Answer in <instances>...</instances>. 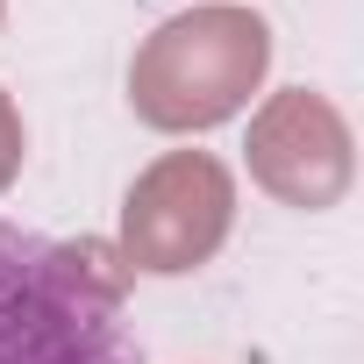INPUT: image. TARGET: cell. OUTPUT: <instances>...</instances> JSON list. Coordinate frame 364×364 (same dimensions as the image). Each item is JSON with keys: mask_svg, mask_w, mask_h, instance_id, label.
I'll use <instances>...</instances> for the list:
<instances>
[{"mask_svg": "<svg viewBox=\"0 0 364 364\" xmlns=\"http://www.w3.org/2000/svg\"><path fill=\"white\" fill-rule=\"evenodd\" d=\"M122 286L129 264L107 243H58L0 222V364H143Z\"/></svg>", "mask_w": 364, "mask_h": 364, "instance_id": "1", "label": "cell"}, {"mask_svg": "<svg viewBox=\"0 0 364 364\" xmlns=\"http://www.w3.org/2000/svg\"><path fill=\"white\" fill-rule=\"evenodd\" d=\"M264 65H272V29L250 8H193L171 15L157 36H143L129 65V107L164 136H193L243 114Z\"/></svg>", "mask_w": 364, "mask_h": 364, "instance_id": "2", "label": "cell"}, {"mask_svg": "<svg viewBox=\"0 0 364 364\" xmlns=\"http://www.w3.org/2000/svg\"><path fill=\"white\" fill-rule=\"evenodd\" d=\"M236 222V178L222 157L208 150H164L122 200V243L114 257L129 272L150 279H178V272H200L222 236Z\"/></svg>", "mask_w": 364, "mask_h": 364, "instance_id": "3", "label": "cell"}, {"mask_svg": "<svg viewBox=\"0 0 364 364\" xmlns=\"http://www.w3.org/2000/svg\"><path fill=\"white\" fill-rule=\"evenodd\" d=\"M243 150H250V178H257L272 200L300 208V215L336 208V200L350 193V178H357L350 122H343L336 100L314 93V86H286V93H272V100L257 107Z\"/></svg>", "mask_w": 364, "mask_h": 364, "instance_id": "4", "label": "cell"}, {"mask_svg": "<svg viewBox=\"0 0 364 364\" xmlns=\"http://www.w3.org/2000/svg\"><path fill=\"white\" fill-rule=\"evenodd\" d=\"M15 171H22V114H15L8 93H0V193L15 186Z\"/></svg>", "mask_w": 364, "mask_h": 364, "instance_id": "5", "label": "cell"}]
</instances>
